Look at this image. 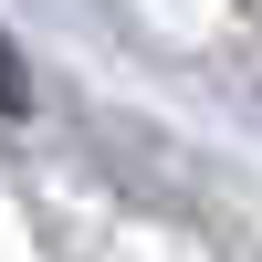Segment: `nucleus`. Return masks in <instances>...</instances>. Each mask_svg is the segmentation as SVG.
<instances>
[{
  "instance_id": "nucleus-1",
  "label": "nucleus",
  "mask_w": 262,
  "mask_h": 262,
  "mask_svg": "<svg viewBox=\"0 0 262 262\" xmlns=\"http://www.w3.org/2000/svg\"><path fill=\"white\" fill-rule=\"evenodd\" d=\"M21 105H32V63H21V42L0 32V116H21Z\"/></svg>"
}]
</instances>
